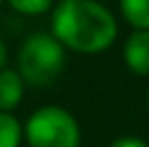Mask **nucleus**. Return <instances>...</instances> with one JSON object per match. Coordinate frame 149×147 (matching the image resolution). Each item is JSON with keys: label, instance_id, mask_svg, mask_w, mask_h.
<instances>
[{"label": "nucleus", "instance_id": "10", "mask_svg": "<svg viewBox=\"0 0 149 147\" xmlns=\"http://www.w3.org/2000/svg\"><path fill=\"white\" fill-rule=\"evenodd\" d=\"M7 61H9V50H7V43L2 41V37H0V72L7 67Z\"/></svg>", "mask_w": 149, "mask_h": 147}, {"label": "nucleus", "instance_id": "7", "mask_svg": "<svg viewBox=\"0 0 149 147\" xmlns=\"http://www.w3.org/2000/svg\"><path fill=\"white\" fill-rule=\"evenodd\" d=\"M24 128L11 113H0V147H19Z\"/></svg>", "mask_w": 149, "mask_h": 147}, {"label": "nucleus", "instance_id": "8", "mask_svg": "<svg viewBox=\"0 0 149 147\" xmlns=\"http://www.w3.org/2000/svg\"><path fill=\"white\" fill-rule=\"evenodd\" d=\"M13 11L22 15H43L52 9L54 0H7Z\"/></svg>", "mask_w": 149, "mask_h": 147}, {"label": "nucleus", "instance_id": "2", "mask_svg": "<svg viewBox=\"0 0 149 147\" xmlns=\"http://www.w3.org/2000/svg\"><path fill=\"white\" fill-rule=\"evenodd\" d=\"M65 45L52 33H33L17 54V72L30 87H48L65 69Z\"/></svg>", "mask_w": 149, "mask_h": 147}, {"label": "nucleus", "instance_id": "9", "mask_svg": "<svg viewBox=\"0 0 149 147\" xmlns=\"http://www.w3.org/2000/svg\"><path fill=\"white\" fill-rule=\"evenodd\" d=\"M110 147H149V145H147V141L138 139V136H121V139L112 141Z\"/></svg>", "mask_w": 149, "mask_h": 147}, {"label": "nucleus", "instance_id": "3", "mask_svg": "<svg viewBox=\"0 0 149 147\" xmlns=\"http://www.w3.org/2000/svg\"><path fill=\"white\" fill-rule=\"evenodd\" d=\"M24 139L30 147H80L78 119L63 106H41L28 117Z\"/></svg>", "mask_w": 149, "mask_h": 147}, {"label": "nucleus", "instance_id": "4", "mask_svg": "<svg viewBox=\"0 0 149 147\" xmlns=\"http://www.w3.org/2000/svg\"><path fill=\"white\" fill-rule=\"evenodd\" d=\"M123 61L136 76H149V30H134L123 43Z\"/></svg>", "mask_w": 149, "mask_h": 147}, {"label": "nucleus", "instance_id": "6", "mask_svg": "<svg viewBox=\"0 0 149 147\" xmlns=\"http://www.w3.org/2000/svg\"><path fill=\"white\" fill-rule=\"evenodd\" d=\"M119 9L134 30H149V0H119Z\"/></svg>", "mask_w": 149, "mask_h": 147}, {"label": "nucleus", "instance_id": "12", "mask_svg": "<svg viewBox=\"0 0 149 147\" xmlns=\"http://www.w3.org/2000/svg\"><path fill=\"white\" fill-rule=\"evenodd\" d=\"M0 4H2V0H0Z\"/></svg>", "mask_w": 149, "mask_h": 147}, {"label": "nucleus", "instance_id": "11", "mask_svg": "<svg viewBox=\"0 0 149 147\" xmlns=\"http://www.w3.org/2000/svg\"><path fill=\"white\" fill-rule=\"evenodd\" d=\"M147 108H149V84H147Z\"/></svg>", "mask_w": 149, "mask_h": 147}, {"label": "nucleus", "instance_id": "5", "mask_svg": "<svg viewBox=\"0 0 149 147\" xmlns=\"http://www.w3.org/2000/svg\"><path fill=\"white\" fill-rule=\"evenodd\" d=\"M26 82L19 76V72L4 67L0 72V113H11L24 100Z\"/></svg>", "mask_w": 149, "mask_h": 147}, {"label": "nucleus", "instance_id": "1", "mask_svg": "<svg viewBox=\"0 0 149 147\" xmlns=\"http://www.w3.org/2000/svg\"><path fill=\"white\" fill-rule=\"evenodd\" d=\"M117 20L97 0H61L52 11V35L80 54L106 52L117 39Z\"/></svg>", "mask_w": 149, "mask_h": 147}]
</instances>
